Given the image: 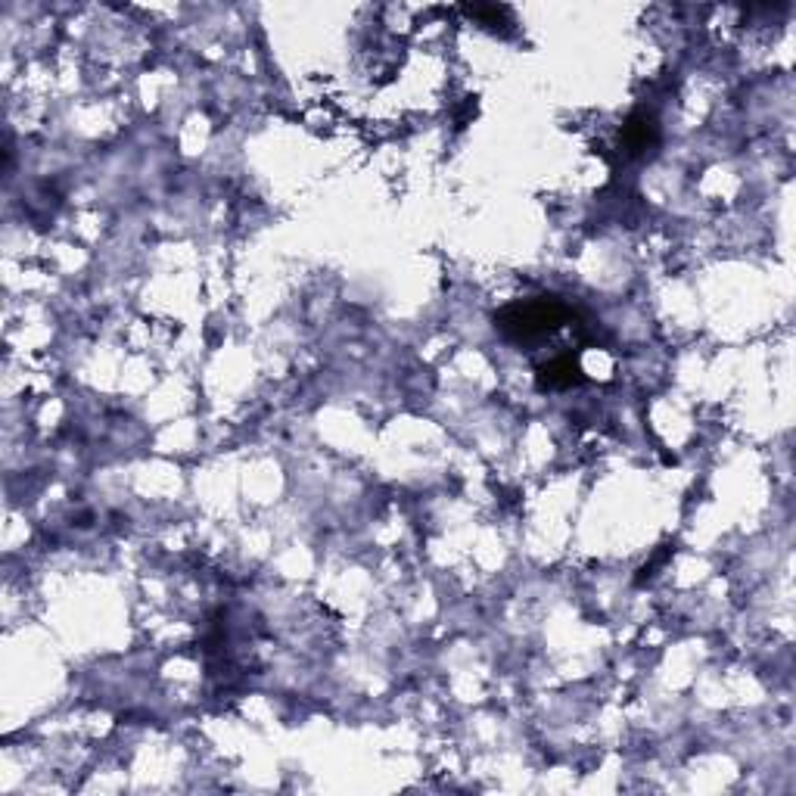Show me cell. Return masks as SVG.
Returning <instances> with one entry per match:
<instances>
[{"mask_svg": "<svg viewBox=\"0 0 796 796\" xmlns=\"http://www.w3.org/2000/svg\"><path fill=\"white\" fill-rule=\"evenodd\" d=\"M467 16L476 19L482 28H489V32H510V25H514V19H510V10L507 7H486V4H479V7H467Z\"/></svg>", "mask_w": 796, "mask_h": 796, "instance_id": "277c9868", "label": "cell"}, {"mask_svg": "<svg viewBox=\"0 0 796 796\" xmlns=\"http://www.w3.org/2000/svg\"><path fill=\"white\" fill-rule=\"evenodd\" d=\"M573 318L570 305L557 296H535L504 305L495 315V327L504 339L520 346H532L538 339L557 333L566 321Z\"/></svg>", "mask_w": 796, "mask_h": 796, "instance_id": "6da1fadb", "label": "cell"}, {"mask_svg": "<svg viewBox=\"0 0 796 796\" xmlns=\"http://www.w3.org/2000/svg\"><path fill=\"white\" fill-rule=\"evenodd\" d=\"M582 380V364L573 355H557L538 367V386L542 389H573Z\"/></svg>", "mask_w": 796, "mask_h": 796, "instance_id": "3957f363", "label": "cell"}, {"mask_svg": "<svg viewBox=\"0 0 796 796\" xmlns=\"http://www.w3.org/2000/svg\"><path fill=\"white\" fill-rule=\"evenodd\" d=\"M669 557H672V548L666 545V548H663L660 554H653V560H650V563H644V566H641V570H638V579H635V582H638V585L650 582L653 576H657V570H660V566H663V563H666Z\"/></svg>", "mask_w": 796, "mask_h": 796, "instance_id": "5b68a950", "label": "cell"}, {"mask_svg": "<svg viewBox=\"0 0 796 796\" xmlns=\"http://www.w3.org/2000/svg\"><path fill=\"white\" fill-rule=\"evenodd\" d=\"M660 144V122L653 112L647 109H638L632 112L629 119L622 125V134H619V147L625 150V156H644L647 150H653Z\"/></svg>", "mask_w": 796, "mask_h": 796, "instance_id": "7a4b0ae2", "label": "cell"}]
</instances>
